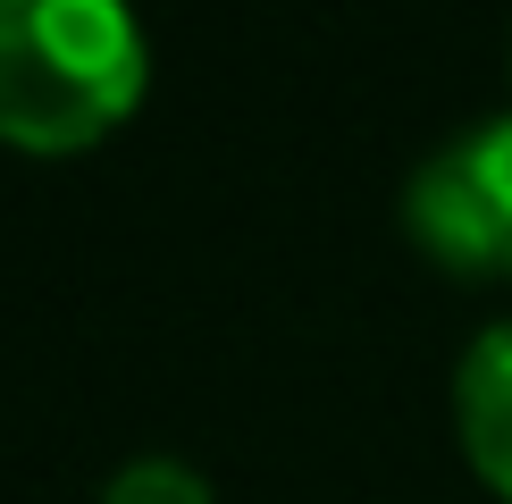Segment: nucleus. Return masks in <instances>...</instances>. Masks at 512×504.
<instances>
[{
	"label": "nucleus",
	"mask_w": 512,
	"mask_h": 504,
	"mask_svg": "<svg viewBox=\"0 0 512 504\" xmlns=\"http://www.w3.org/2000/svg\"><path fill=\"white\" fill-rule=\"evenodd\" d=\"M412 236L462 278H512V118L437 143L403 194Z\"/></svg>",
	"instance_id": "nucleus-2"
},
{
	"label": "nucleus",
	"mask_w": 512,
	"mask_h": 504,
	"mask_svg": "<svg viewBox=\"0 0 512 504\" xmlns=\"http://www.w3.org/2000/svg\"><path fill=\"white\" fill-rule=\"evenodd\" d=\"M454 429H462V454L471 471L487 479L496 496H512V320L487 328L454 370Z\"/></svg>",
	"instance_id": "nucleus-3"
},
{
	"label": "nucleus",
	"mask_w": 512,
	"mask_h": 504,
	"mask_svg": "<svg viewBox=\"0 0 512 504\" xmlns=\"http://www.w3.org/2000/svg\"><path fill=\"white\" fill-rule=\"evenodd\" d=\"M101 504H219V496H210V479L194 471V462L143 454V462H126V471L110 479V496H101Z\"/></svg>",
	"instance_id": "nucleus-4"
},
{
	"label": "nucleus",
	"mask_w": 512,
	"mask_h": 504,
	"mask_svg": "<svg viewBox=\"0 0 512 504\" xmlns=\"http://www.w3.org/2000/svg\"><path fill=\"white\" fill-rule=\"evenodd\" d=\"M152 51L118 0H0V143L84 152L143 101Z\"/></svg>",
	"instance_id": "nucleus-1"
}]
</instances>
